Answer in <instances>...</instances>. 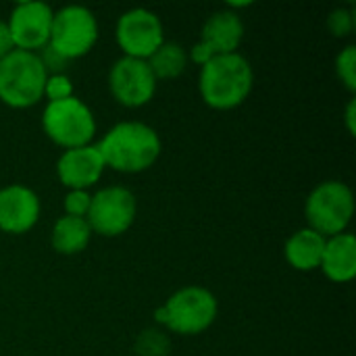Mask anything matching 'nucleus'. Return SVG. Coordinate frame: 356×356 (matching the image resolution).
<instances>
[{"label": "nucleus", "mask_w": 356, "mask_h": 356, "mask_svg": "<svg viewBox=\"0 0 356 356\" xmlns=\"http://www.w3.org/2000/svg\"><path fill=\"white\" fill-rule=\"evenodd\" d=\"M108 88L119 104L138 108L152 100L156 92V77L146 60L121 56L108 71Z\"/></svg>", "instance_id": "nucleus-10"}, {"label": "nucleus", "mask_w": 356, "mask_h": 356, "mask_svg": "<svg viewBox=\"0 0 356 356\" xmlns=\"http://www.w3.org/2000/svg\"><path fill=\"white\" fill-rule=\"evenodd\" d=\"M98 40V21L94 13L79 4L63 6L52 17L48 46L67 60L86 56Z\"/></svg>", "instance_id": "nucleus-7"}, {"label": "nucleus", "mask_w": 356, "mask_h": 356, "mask_svg": "<svg viewBox=\"0 0 356 356\" xmlns=\"http://www.w3.org/2000/svg\"><path fill=\"white\" fill-rule=\"evenodd\" d=\"M346 127H348V134L355 136L356 131V100L353 98L346 106Z\"/></svg>", "instance_id": "nucleus-27"}, {"label": "nucleus", "mask_w": 356, "mask_h": 356, "mask_svg": "<svg viewBox=\"0 0 356 356\" xmlns=\"http://www.w3.org/2000/svg\"><path fill=\"white\" fill-rule=\"evenodd\" d=\"M217 298L200 286L177 290L169 300L154 311V321L179 336H198L217 319Z\"/></svg>", "instance_id": "nucleus-3"}, {"label": "nucleus", "mask_w": 356, "mask_h": 356, "mask_svg": "<svg viewBox=\"0 0 356 356\" xmlns=\"http://www.w3.org/2000/svg\"><path fill=\"white\" fill-rule=\"evenodd\" d=\"M325 240L321 234H317L311 227L298 229L296 234H292L284 246V254L286 261L290 263V267H294L296 271H315L321 267V259H323V250H325Z\"/></svg>", "instance_id": "nucleus-16"}, {"label": "nucleus", "mask_w": 356, "mask_h": 356, "mask_svg": "<svg viewBox=\"0 0 356 356\" xmlns=\"http://www.w3.org/2000/svg\"><path fill=\"white\" fill-rule=\"evenodd\" d=\"M254 71L240 52L219 54L200 67L198 90L207 106L232 111L240 106L252 92Z\"/></svg>", "instance_id": "nucleus-2"}, {"label": "nucleus", "mask_w": 356, "mask_h": 356, "mask_svg": "<svg viewBox=\"0 0 356 356\" xmlns=\"http://www.w3.org/2000/svg\"><path fill=\"white\" fill-rule=\"evenodd\" d=\"M305 213L309 227L323 238L344 234L355 215V194L344 181H323L309 194Z\"/></svg>", "instance_id": "nucleus-5"}, {"label": "nucleus", "mask_w": 356, "mask_h": 356, "mask_svg": "<svg viewBox=\"0 0 356 356\" xmlns=\"http://www.w3.org/2000/svg\"><path fill=\"white\" fill-rule=\"evenodd\" d=\"M106 167L121 173H140L150 169L161 154L156 129L140 121H123L111 127L96 144Z\"/></svg>", "instance_id": "nucleus-1"}, {"label": "nucleus", "mask_w": 356, "mask_h": 356, "mask_svg": "<svg viewBox=\"0 0 356 356\" xmlns=\"http://www.w3.org/2000/svg\"><path fill=\"white\" fill-rule=\"evenodd\" d=\"M40 219L38 194L21 184L0 190V229L6 234H25Z\"/></svg>", "instance_id": "nucleus-13"}, {"label": "nucleus", "mask_w": 356, "mask_h": 356, "mask_svg": "<svg viewBox=\"0 0 356 356\" xmlns=\"http://www.w3.org/2000/svg\"><path fill=\"white\" fill-rule=\"evenodd\" d=\"M325 277L336 284H346L356 275V240L353 234H338L325 240L321 267Z\"/></svg>", "instance_id": "nucleus-15"}, {"label": "nucleus", "mask_w": 356, "mask_h": 356, "mask_svg": "<svg viewBox=\"0 0 356 356\" xmlns=\"http://www.w3.org/2000/svg\"><path fill=\"white\" fill-rule=\"evenodd\" d=\"M138 356H167L169 355V338L159 330H146L136 340Z\"/></svg>", "instance_id": "nucleus-19"}, {"label": "nucleus", "mask_w": 356, "mask_h": 356, "mask_svg": "<svg viewBox=\"0 0 356 356\" xmlns=\"http://www.w3.org/2000/svg\"><path fill=\"white\" fill-rule=\"evenodd\" d=\"M115 38L123 56L148 60L165 42V31L156 13L148 8H131L119 17Z\"/></svg>", "instance_id": "nucleus-9"}, {"label": "nucleus", "mask_w": 356, "mask_h": 356, "mask_svg": "<svg viewBox=\"0 0 356 356\" xmlns=\"http://www.w3.org/2000/svg\"><path fill=\"white\" fill-rule=\"evenodd\" d=\"M244 38V23L240 19L238 13L223 8L213 13L204 25H202V33L200 40L219 56V54H232L238 52L240 44Z\"/></svg>", "instance_id": "nucleus-14"}, {"label": "nucleus", "mask_w": 356, "mask_h": 356, "mask_svg": "<svg viewBox=\"0 0 356 356\" xmlns=\"http://www.w3.org/2000/svg\"><path fill=\"white\" fill-rule=\"evenodd\" d=\"M92 229L86 219L63 215L50 234V244L58 254H79L90 244Z\"/></svg>", "instance_id": "nucleus-17"}, {"label": "nucleus", "mask_w": 356, "mask_h": 356, "mask_svg": "<svg viewBox=\"0 0 356 356\" xmlns=\"http://www.w3.org/2000/svg\"><path fill=\"white\" fill-rule=\"evenodd\" d=\"M355 10L353 8H346V6H340V8L332 10V15L327 17V27H330V31L336 38L350 35L353 29H355Z\"/></svg>", "instance_id": "nucleus-21"}, {"label": "nucleus", "mask_w": 356, "mask_h": 356, "mask_svg": "<svg viewBox=\"0 0 356 356\" xmlns=\"http://www.w3.org/2000/svg\"><path fill=\"white\" fill-rule=\"evenodd\" d=\"M38 56H40V60H42V65H44V69H46V73L48 75H58V73H65V69H67V58L65 56H60L56 50H52L50 46H44L40 52H38Z\"/></svg>", "instance_id": "nucleus-24"}, {"label": "nucleus", "mask_w": 356, "mask_h": 356, "mask_svg": "<svg viewBox=\"0 0 356 356\" xmlns=\"http://www.w3.org/2000/svg\"><path fill=\"white\" fill-rule=\"evenodd\" d=\"M42 127L46 136L65 150L88 146L96 136L94 113L77 96L48 102L42 113Z\"/></svg>", "instance_id": "nucleus-6"}, {"label": "nucleus", "mask_w": 356, "mask_h": 356, "mask_svg": "<svg viewBox=\"0 0 356 356\" xmlns=\"http://www.w3.org/2000/svg\"><path fill=\"white\" fill-rule=\"evenodd\" d=\"M215 56H217V54H215L202 40H198V42L190 48V54H188V58H190L194 65H198V67H204V65L211 63Z\"/></svg>", "instance_id": "nucleus-25"}, {"label": "nucleus", "mask_w": 356, "mask_h": 356, "mask_svg": "<svg viewBox=\"0 0 356 356\" xmlns=\"http://www.w3.org/2000/svg\"><path fill=\"white\" fill-rule=\"evenodd\" d=\"M152 75L159 79H175L186 71L188 65V52L184 46L175 42H163L156 52L146 60Z\"/></svg>", "instance_id": "nucleus-18"}, {"label": "nucleus", "mask_w": 356, "mask_h": 356, "mask_svg": "<svg viewBox=\"0 0 356 356\" xmlns=\"http://www.w3.org/2000/svg\"><path fill=\"white\" fill-rule=\"evenodd\" d=\"M52 17H54V10L46 2H40V0L19 2L10 10V17L6 19L15 48L27 50V52H40L44 46H48Z\"/></svg>", "instance_id": "nucleus-11"}, {"label": "nucleus", "mask_w": 356, "mask_h": 356, "mask_svg": "<svg viewBox=\"0 0 356 356\" xmlns=\"http://www.w3.org/2000/svg\"><path fill=\"white\" fill-rule=\"evenodd\" d=\"M90 204H92V194L88 190H69L65 196V215L86 219Z\"/></svg>", "instance_id": "nucleus-23"}, {"label": "nucleus", "mask_w": 356, "mask_h": 356, "mask_svg": "<svg viewBox=\"0 0 356 356\" xmlns=\"http://www.w3.org/2000/svg\"><path fill=\"white\" fill-rule=\"evenodd\" d=\"M138 215V202L131 190L123 186H108L92 194V204L88 211V225L92 234L115 238L125 234Z\"/></svg>", "instance_id": "nucleus-8"}, {"label": "nucleus", "mask_w": 356, "mask_h": 356, "mask_svg": "<svg viewBox=\"0 0 356 356\" xmlns=\"http://www.w3.org/2000/svg\"><path fill=\"white\" fill-rule=\"evenodd\" d=\"M106 165L96 144L69 148L56 161V175L69 190H88L100 181Z\"/></svg>", "instance_id": "nucleus-12"}, {"label": "nucleus", "mask_w": 356, "mask_h": 356, "mask_svg": "<svg viewBox=\"0 0 356 356\" xmlns=\"http://www.w3.org/2000/svg\"><path fill=\"white\" fill-rule=\"evenodd\" d=\"M336 73L340 81L350 90L356 92V46L348 44L336 58Z\"/></svg>", "instance_id": "nucleus-20"}, {"label": "nucleus", "mask_w": 356, "mask_h": 356, "mask_svg": "<svg viewBox=\"0 0 356 356\" xmlns=\"http://www.w3.org/2000/svg\"><path fill=\"white\" fill-rule=\"evenodd\" d=\"M73 96V83L65 73L58 75H48L46 83H44V98H48V102H56V100H65Z\"/></svg>", "instance_id": "nucleus-22"}, {"label": "nucleus", "mask_w": 356, "mask_h": 356, "mask_svg": "<svg viewBox=\"0 0 356 356\" xmlns=\"http://www.w3.org/2000/svg\"><path fill=\"white\" fill-rule=\"evenodd\" d=\"M46 69L38 52L13 50L0 60V100L10 108H29L44 98Z\"/></svg>", "instance_id": "nucleus-4"}, {"label": "nucleus", "mask_w": 356, "mask_h": 356, "mask_svg": "<svg viewBox=\"0 0 356 356\" xmlns=\"http://www.w3.org/2000/svg\"><path fill=\"white\" fill-rule=\"evenodd\" d=\"M13 50H17V48H15V42H13L10 29H8L6 21H4V19H0V60H2L4 56H8Z\"/></svg>", "instance_id": "nucleus-26"}]
</instances>
